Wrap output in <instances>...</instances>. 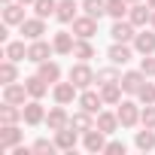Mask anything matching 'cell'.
<instances>
[{
    "mask_svg": "<svg viewBox=\"0 0 155 155\" xmlns=\"http://www.w3.org/2000/svg\"><path fill=\"white\" fill-rule=\"evenodd\" d=\"M122 79V76H119V70H116V64L113 67H107V70H97V85H110V82H119Z\"/></svg>",
    "mask_w": 155,
    "mask_h": 155,
    "instance_id": "e575fe53",
    "label": "cell"
},
{
    "mask_svg": "<svg viewBox=\"0 0 155 155\" xmlns=\"http://www.w3.org/2000/svg\"><path fill=\"white\" fill-rule=\"evenodd\" d=\"M107 55H110V61H113L116 67H122V64H128V61L134 58V52H131V46H128V43H113Z\"/></svg>",
    "mask_w": 155,
    "mask_h": 155,
    "instance_id": "5bb4252c",
    "label": "cell"
},
{
    "mask_svg": "<svg viewBox=\"0 0 155 155\" xmlns=\"http://www.w3.org/2000/svg\"><path fill=\"white\" fill-rule=\"evenodd\" d=\"M137 149H143V152H149V149H155V128H143V131H137Z\"/></svg>",
    "mask_w": 155,
    "mask_h": 155,
    "instance_id": "f1b7e54d",
    "label": "cell"
},
{
    "mask_svg": "<svg viewBox=\"0 0 155 155\" xmlns=\"http://www.w3.org/2000/svg\"><path fill=\"white\" fill-rule=\"evenodd\" d=\"M25 85H28V94H31V97H46V91H49V82L43 79L40 73H37V76H28Z\"/></svg>",
    "mask_w": 155,
    "mask_h": 155,
    "instance_id": "603a6c76",
    "label": "cell"
},
{
    "mask_svg": "<svg viewBox=\"0 0 155 155\" xmlns=\"http://www.w3.org/2000/svg\"><path fill=\"white\" fill-rule=\"evenodd\" d=\"M119 122H122V128H134L140 122V107L134 101H122L119 104Z\"/></svg>",
    "mask_w": 155,
    "mask_h": 155,
    "instance_id": "52a82bcc",
    "label": "cell"
},
{
    "mask_svg": "<svg viewBox=\"0 0 155 155\" xmlns=\"http://www.w3.org/2000/svg\"><path fill=\"white\" fill-rule=\"evenodd\" d=\"M137 101L140 104H155V85L152 82H143V88L137 91Z\"/></svg>",
    "mask_w": 155,
    "mask_h": 155,
    "instance_id": "8d00e7d4",
    "label": "cell"
},
{
    "mask_svg": "<svg viewBox=\"0 0 155 155\" xmlns=\"http://www.w3.org/2000/svg\"><path fill=\"white\" fill-rule=\"evenodd\" d=\"M34 12H37L40 18L55 15V12H58V0H37V3H34Z\"/></svg>",
    "mask_w": 155,
    "mask_h": 155,
    "instance_id": "d6a6232c",
    "label": "cell"
},
{
    "mask_svg": "<svg viewBox=\"0 0 155 155\" xmlns=\"http://www.w3.org/2000/svg\"><path fill=\"white\" fill-rule=\"evenodd\" d=\"M146 3H149V6H152V9H155V0H146Z\"/></svg>",
    "mask_w": 155,
    "mask_h": 155,
    "instance_id": "b9f144b4",
    "label": "cell"
},
{
    "mask_svg": "<svg viewBox=\"0 0 155 155\" xmlns=\"http://www.w3.org/2000/svg\"><path fill=\"white\" fill-rule=\"evenodd\" d=\"M52 52H55V46H49L46 40H31V46H28V61L43 64V61L52 58Z\"/></svg>",
    "mask_w": 155,
    "mask_h": 155,
    "instance_id": "3957f363",
    "label": "cell"
},
{
    "mask_svg": "<svg viewBox=\"0 0 155 155\" xmlns=\"http://www.w3.org/2000/svg\"><path fill=\"white\" fill-rule=\"evenodd\" d=\"M18 119H25L21 107H15V104H6V101H3V107H0V125H15Z\"/></svg>",
    "mask_w": 155,
    "mask_h": 155,
    "instance_id": "7402d4cb",
    "label": "cell"
},
{
    "mask_svg": "<svg viewBox=\"0 0 155 155\" xmlns=\"http://www.w3.org/2000/svg\"><path fill=\"white\" fill-rule=\"evenodd\" d=\"M3 58H9V61H28V46L25 43H6L3 46Z\"/></svg>",
    "mask_w": 155,
    "mask_h": 155,
    "instance_id": "cb8c5ba5",
    "label": "cell"
},
{
    "mask_svg": "<svg viewBox=\"0 0 155 155\" xmlns=\"http://www.w3.org/2000/svg\"><path fill=\"white\" fill-rule=\"evenodd\" d=\"M21 113H25V122H28V125H40V122H46V110H43L40 97L28 101V104L21 107Z\"/></svg>",
    "mask_w": 155,
    "mask_h": 155,
    "instance_id": "30bf717a",
    "label": "cell"
},
{
    "mask_svg": "<svg viewBox=\"0 0 155 155\" xmlns=\"http://www.w3.org/2000/svg\"><path fill=\"white\" fill-rule=\"evenodd\" d=\"M149 25H152V28H155V12H152V21H149Z\"/></svg>",
    "mask_w": 155,
    "mask_h": 155,
    "instance_id": "7bdbcfd3",
    "label": "cell"
},
{
    "mask_svg": "<svg viewBox=\"0 0 155 155\" xmlns=\"http://www.w3.org/2000/svg\"><path fill=\"white\" fill-rule=\"evenodd\" d=\"M46 125H49V131H61V128H70V116L64 113V104H58L49 116H46Z\"/></svg>",
    "mask_w": 155,
    "mask_h": 155,
    "instance_id": "9a60e30c",
    "label": "cell"
},
{
    "mask_svg": "<svg viewBox=\"0 0 155 155\" xmlns=\"http://www.w3.org/2000/svg\"><path fill=\"white\" fill-rule=\"evenodd\" d=\"M140 70H143L146 76H155V58H152V55H143V61H140Z\"/></svg>",
    "mask_w": 155,
    "mask_h": 155,
    "instance_id": "74e56055",
    "label": "cell"
},
{
    "mask_svg": "<svg viewBox=\"0 0 155 155\" xmlns=\"http://www.w3.org/2000/svg\"><path fill=\"white\" fill-rule=\"evenodd\" d=\"M31 149H34V152H49V155H52V152H55L58 146H55V143H49V140H37V143H34Z\"/></svg>",
    "mask_w": 155,
    "mask_h": 155,
    "instance_id": "f35d334b",
    "label": "cell"
},
{
    "mask_svg": "<svg viewBox=\"0 0 155 155\" xmlns=\"http://www.w3.org/2000/svg\"><path fill=\"white\" fill-rule=\"evenodd\" d=\"M122 82H110V85H101V97L104 104H122Z\"/></svg>",
    "mask_w": 155,
    "mask_h": 155,
    "instance_id": "d4e9b609",
    "label": "cell"
},
{
    "mask_svg": "<svg viewBox=\"0 0 155 155\" xmlns=\"http://www.w3.org/2000/svg\"><path fill=\"white\" fill-rule=\"evenodd\" d=\"M37 73L43 76V79H46V82H58V79H61V67H58L55 61H43Z\"/></svg>",
    "mask_w": 155,
    "mask_h": 155,
    "instance_id": "f546056e",
    "label": "cell"
},
{
    "mask_svg": "<svg viewBox=\"0 0 155 155\" xmlns=\"http://www.w3.org/2000/svg\"><path fill=\"white\" fill-rule=\"evenodd\" d=\"M73 34L79 37V40H91V37L97 34V18H91V15H76V18H73Z\"/></svg>",
    "mask_w": 155,
    "mask_h": 155,
    "instance_id": "7a4b0ae2",
    "label": "cell"
},
{
    "mask_svg": "<svg viewBox=\"0 0 155 155\" xmlns=\"http://www.w3.org/2000/svg\"><path fill=\"white\" fill-rule=\"evenodd\" d=\"M18 28H21V34H25L28 40H43V34H46V18H40V15H37V18H25Z\"/></svg>",
    "mask_w": 155,
    "mask_h": 155,
    "instance_id": "9c48e42d",
    "label": "cell"
},
{
    "mask_svg": "<svg viewBox=\"0 0 155 155\" xmlns=\"http://www.w3.org/2000/svg\"><path fill=\"white\" fill-rule=\"evenodd\" d=\"M101 104H104V97H101L97 91H91V88H82V94H79V107H82L85 113L97 116V113H101Z\"/></svg>",
    "mask_w": 155,
    "mask_h": 155,
    "instance_id": "7c38bea8",
    "label": "cell"
},
{
    "mask_svg": "<svg viewBox=\"0 0 155 155\" xmlns=\"http://www.w3.org/2000/svg\"><path fill=\"white\" fill-rule=\"evenodd\" d=\"M128 21H131L134 28H146V25L152 21V6H149V3H134V6L128 9Z\"/></svg>",
    "mask_w": 155,
    "mask_h": 155,
    "instance_id": "5b68a950",
    "label": "cell"
},
{
    "mask_svg": "<svg viewBox=\"0 0 155 155\" xmlns=\"http://www.w3.org/2000/svg\"><path fill=\"white\" fill-rule=\"evenodd\" d=\"M107 15L125 18V15H128V0H107Z\"/></svg>",
    "mask_w": 155,
    "mask_h": 155,
    "instance_id": "836d02e7",
    "label": "cell"
},
{
    "mask_svg": "<svg viewBox=\"0 0 155 155\" xmlns=\"http://www.w3.org/2000/svg\"><path fill=\"white\" fill-rule=\"evenodd\" d=\"M21 143V131L15 125H0V152H12Z\"/></svg>",
    "mask_w": 155,
    "mask_h": 155,
    "instance_id": "277c9868",
    "label": "cell"
},
{
    "mask_svg": "<svg viewBox=\"0 0 155 155\" xmlns=\"http://www.w3.org/2000/svg\"><path fill=\"white\" fill-rule=\"evenodd\" d=\"M25 97H31L28 94V85L21 82H9V85H3V101L6 104H15V107H25Z\"/></svg>",
    "mask_w": 155,
    "mask_h": 155,
    "instance_id": "ba28073f",
    "label": "cell"
},
{
    "mask_svg": "<svg viewBox=\"0 0 155 155\" xmlns=\"http://www.w3.org/2000/svg\"><path fill=\"white\" fill-rule=\"evenodd\" d=\"M52 94H55V104H73V97H76V85L73 82H55V88H52Z\"/></svg>",
    "mask_w": 155,
    "mask_h": 155,
    "instance_id": "e0dca14e",
    "label": "cell"
},
{
    "mask_svg": "<svg viewBox=\"0 0 155 155\" xmlns=\"http://www.w3.org/2000/svg\"><path fill=\"white\" fill-rule=\"evenodd\" d=\"M94 79H97V76H94V70H91L85 61H79V64L70 67V82H73L76 88H88Z\"/></svg>",
    "mask_w": 155,
    "mask_h": 155,
    "instance_id": "6da1fadb",
    "label": "cell"
},
{
    "mask_svg": "<svg viewBox=\"0 0 155 155\" xmlns=\"http://www.w3.org/2000/svg\"><path fill=\"white\" fill-rule=\"evenodd\" d=\"M104 152H110V155H125V143H119V140H116V143H107Z\"/></svg>",
    "mask_w": 155,
    "mask_h": 155,
    "instance_id": "ab89813d",
    "label": "cell"
},
{
    "mask_svg": "<svg viewBox=\"0 0 155 155\" xmlns=\"http://www.w3.org/2000/svg\"><path fill=\"white\" fill-rule=\"evenodd\" d=\"M134 49H137L140 55H152V52H155V28H152V31H140V34L134 37Z\"/></svg>",
    "mask_w": 155,
    "mask_h": 155,
    "instance_id": "2e32d148",
    "label": "cell"
},
{
    "mask_svg": "<svg viewBox=\"0 0 155 155\" xmlns=\"http://www.w3.org/2000/svg\"><path fill=\"white\" fill-rule=\"evenodd\" d=\"M18 79V70H15V61H3V64H0V82H3V85H9V82H15Z\"/></svg>",
    "mask_w": 155,
    "mask_h": 155,
    "instance_id": "1f68e13d",
    "label": "cell"
},
{
    "mask_svg": "<svg viewBox=\"0 0 155 155\" xmlns=\"http://www.w3.org/2000/svg\"><path fill=\"white\" fill-rule=\"evenodd\" d=\"M18 3H25V6H34V3H37V0H18Z\"/></svg>",
    "mask_w": 155,
    "mask_h": 155,
    "instance_id": "60d3db41",
    "label": "cell"
},
{
    "mask_svg": "<svg viewBox=\"0 0 155 155\" xmlns=\"http://www.w3.org/2000/svg\"><path fill=\"white\" fill-rule=\"evenodd\" d=\"M73 58H79V61H88V58H94V46H91L88 40H79V37H76V46H73Z\"/></svg>",
    "mask_w": 155,
    "mask_h": 155,
    "instance_id": "4dcf8cb0",
    "label": "cell"
},
{
    "mask_svg": "<svg viewBox=\"0 0 155 155\" xmlns=\"http://www.w3.org/2000/svg\"><path fill=\"white\" fill-rule=\"evenodd\" d=\"M110 37H113V43H134L137 31H134V25H131V21H122V18H116V25L110 28Z\"/></svg>",
    "mask_w": 155,
    "mask_h": 155,
    "instance_id": "8992f818",
    "label": "cell"
},
{
    "mask_svg": "<svg viewBox=\"0 0 155 155\" xmlns=\"http://www.w3.org/2000/svg\"><path fill=\"white\" fill-rule=\"evenodd\" d=\"M25 21V3L12 0V3H3V25H21Z\"/></svg>",
    "mask_w": 155,
    "mask_h": 155,
    "instance_id": "4fadbf2b",
    "label": "cell"
},
{
    "mask_svg": "<svg viewBox=\"0 0 155 155\" xmlns=\"http://www.w3.org/2000/svg\"><path fill=\"white\" fill-rule=\"evenodd\" d=\"M70 128H76V131H91L94 125H91V113H85V110H79V113H73L70 116Z\"/></svg>",
    "mask_w": 155,
    "mask_h": 155,
    "instance_id": "83f0119b",
    "label": "cell"
},
{
    "mask_svg": "<svg viewBox=\"0 0 155 155\" xmlns=\"http://www.w3.org/2000/svg\"><path fill=\"white\" fill-rule=\"evenodd\" d=\"M119 125H122V122H119V113H97V128H101L104 134H116Z\"/></svg>",
    "mask_w": 155,
    "mask_h": 155,
    "instance_id": "484cf974",
    "label": "cell"
},
{
    "mask_svg": "<svg viewBox=\"0 0 155 155\" xmlns=\"http://www.w3.org/2000/svg\"><path fill=\"white\" fill-rule=\"evenodd\" d=\"M55 146L64 149V152H73V149H76V128H61V131H55Z\"/></svg>",
    "mask_w": 155,
    "mask_h": 155,
    "instance_id": "ac0fdd59",
    "label": "cell"
},
{
    "mask_svg": "<svg viewBox=\"0 0 155 155\" xmlns=\"http://www.w3.org/2000/svg\"><path fill=\"white\" fill-rule=\"evenodd\" d=\"M55 18H58L61 25H73V18H76V0H58Z\"/></svg>",
    "mask_w": 155,
    "mask_h": 155,
    "instance_id": "44dd1931",
    "label": "cell"
},
{
    "mask_svg": "<svg viewBox=\"0 0 155 155\" xmlns=\"http://www.w3.org/2000/svg\"><path fill=\"white\" fill-rule=\"evenodd\" d=\"M52 46H55V52H58V55H73V46H76V40H73V34H67V31H58V34H55V40H52Z\"/></svg>",
    "mask_w": 155,
    "mask_h": 155,
    "instance_id": "d6986e66",
    "label": "cell"
},
{
    "mask_svg": "<svg viewBox=\"0 0 155 155\" xmlns=\"http://www.w3.org/2000/svg\"><path fill=\"white\" fill-rule=\"evenodd\" d=\"M3 3H12V0H3Z\"/></svg>",
    "mask_w": 155,
    "mask_h": 155,
    "instance_id": "f6af8a7d",
    "label": "cell"
},
{
    "mask_svg": "<svg viewBox=\"0 0 155 155\" xmlns=\"http://www.w3.org/2000/svg\"><path fill=\"white\" fill-rule=\"evenodd\" d=\"M104 137H107V134H104L101 128H91V131H85V140H82V143H85L88 152H104V149H107Z\"/></svg>",
    "mask_w": 155,
    "mask_h": 155,
    "instance_id": "ffe728a7",
    "label": "cell"
},
{
    "mask_svg": "<svg viewBox=\"0 0 155 155\" xmlns=\"http://www.w3.org/2000/svg\"><path fill=\"white\" fill-rule=\"evenodd\" d=\"M82 12L101 21V15H107V0H82Z\"/></svg>",
    "mask_w": 155,
    "mask_h": 155,
    "instance_id": "4316f807",
    "label": "cell"
},
{
    "mask_svg": "<svg viewBox=\"0 0 155 155\" xmlns=\"http://www.w3.org/2000/svg\"><path fill=\"white\" fill-rule=\"evenodd\" d=\"M128 3H140V0H128Z\"/></svg>",
    "mask_w": 155,
    "mask_h": 155,
    "instance_id": "ee69618b",
    "label": "cell"
},
{
    "mask_svg": "<svg viewBox=\"0 0 155 155\" xmlns=\"http://www.w3.org/2000/svg\"><path fill=\"white\" fill-rule=\"evenodd\" d=\"M140 125L143 128H155V104H146L140 110Z\"/></svg>",
    "mask_w": 155,
    "mask_h": 155,
    "instance_id": "d590c367",
    "label": "cell"
},
{
    "mask_svg": "<svg viewBox=\"0 0 155 155\" xmlns=\"http://www.w3.org/2000/svg\"><path fill=\"white\" fill-rule=\"evenodd\" d=\"M119 82H122V88H125L128 94H137V91L143 88V82H146V73H143V70H128Z\"/></svg>",
    "mask_w": 155,
    "mask_h": 155,
    "instance_id": "8fae6325",
    "label": "cell"
}]
</instances>
